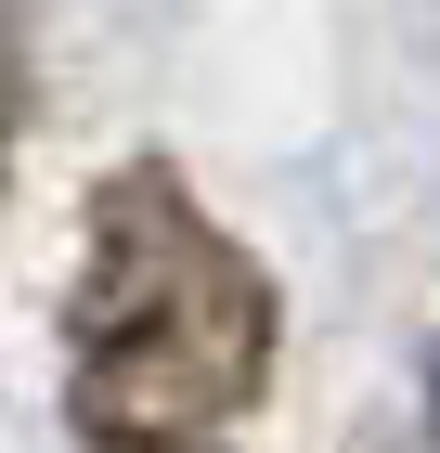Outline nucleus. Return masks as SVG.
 Here are the masks:
<instances>
[{
  "label": "nucleus",
  "mask_w": 440,
  "mask_h": 453,
  "mask_svg": "<svg viewBox=\"0 0 440 453\" xmlns=\"http://www.w3.org/2000/svg\"><path fill=\"white\" fill-rule=\"evenodd\" d=\"M272 273L181 195L169 156L104 169L66 298V427L91 453H195L272 388Z\"/></svg>",
  "instance_id": "1"
},
{
  "label": "nucleus",
  "mask_w": 440,
  "mask_h": 453,
  "mask_svg": "<svg viewBox=\"0 0 440 453\" xmlns=\"http://www.w3.org/2000/svg\"><path fill=\"white\" fill-rule=\"evenodd\" d=\"M27 78H39V39H27V0H0V181H13V130H27Z\"/></svg>",
  "instance_id": "2"
},
{
  "label": "nucleus",
  "mask_w": 440,
  "mask_h": 453,
  "mask_svg": "<svg viewBox=\"0 0 440 453\" xmlns=\"http://www.w3.org/2000/svg\"><path fill=\"white\" fill-rule=\"evenodd\" d=\"M428 427H440V349H428Z\"/></svg>",
  "instance_id": "3"
}]
</instances>
